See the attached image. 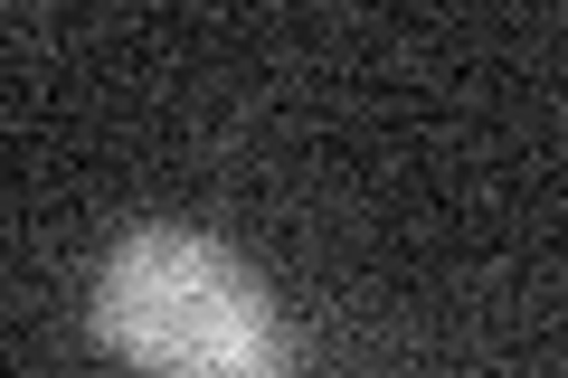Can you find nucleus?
Wrapping results in <instances>:
<instances>
[{
    "label": "nucleus",
    "instance_id": "1",
    "mask_svg": "<svg viewBox=\"0 0 568 378\" xmlns=\"http://www.w3.org/2000/svg\"><path fill=\"white\" fill-rule=\"evenodd\" d=\"M95 340L142 378H284L294 369V331L284 303L237 246L200 237V227H123L114 256L95 265V303H85Z\"/></svg>",
    "mask_w": 568,
    "mask_h": 378
}]
</instances>
